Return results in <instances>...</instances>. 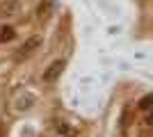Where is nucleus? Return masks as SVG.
<instances>
[{
  "label": "nucleus",
  "mask_w": 153,
  "mask_h": 137,
  "mask_svg": "<svg viewBox=\"0 0 153 137\" xmlns=\"http://www.w3.org/2000/svg\"><path fill=\"white\" fill-rule=\"evenodd\" d=\"M51 9H53V0H46V2H41V5H39L37 16H39L41 21H44V19H48V16H51Z\"/></svg>",
  "instance_id": "3"
},
{
  "label": "nucleus",
  "mask_w": 153,
  "mask_h": 137,
  "mask_svg": "<svg viewBox=\"0 0 153 137\" xmlns=\"http://www.w3.org/2000/svg\"><path fill=\"white\" fill-rule=\"evenodd\" d=\"M151 103H153V96H144L140 101V110L142 112H149V110H151Z\"/></svg>",
  "instance_id": "5"
},
{
  "label": "nucleus",
  "mask_w": 153,
  "mask_h": 137,
  "mask_svg": "<svg viewBox=\"0 0 153 137\" xmlns=\"http://www.w3.org/2000/svg\"><path fill=\"white\" fill-rule=\"evenodd\" d=\"M39 44H41V39H39V37H32V39H27L25 44L19 48V57H27V55H32V53L39 48Z\"/></svg>",
  "instance_id": "2"
},
{
  "label": "nucleus",
  "mask_w": 153,
  "mask_h": 137,
  "mask_svg": "<svg viewBox=\"0 0 153 137\" xmlns=\"http://www.w3.org/2000/svg\"><path fill=\"white\" fill-rule=\"evenodd\" d=\"M62 71H64V59H57V62H53V64L44 71V80L46 82H55V80L62 76Z\"/></svg>",
  "instance_id": "1"
},
{
  "label": "nucleus",
  "mask_w": 153,
  "mask_h": 137,
  "mask_svg": "<svg viewBox=\"0 0 153 137\" xmlns=\"http://www.w3.org/2000/svg\"><path fill=\"white\" fill-rule=\"evenodd\" d=\"M14 37H16V32H14V27H2V30H0V41H12Z\"/></svg>",
  "instance_id": "4"
}]
</instances>
